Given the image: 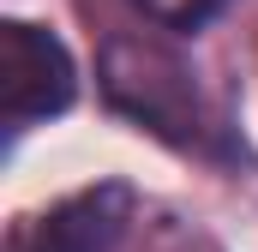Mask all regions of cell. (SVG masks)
<instances>
[{
    "label": "cell",
    "instance_id": "cell-1",
    "mask_svg": "<svg viewBox=\"0 0 258 252\" xmlns=\"http://www.w3.org/2000/svg\"><path fill=\"white\" fill-rule=\"evenodd\" d=\"M78 96V66L66 54V42L48 24L30 18H6L0 30V120L6 132H30L36 120H54Z\"/></svg>",
    "mask_w": 258,
    "mask_h": 252
},
{
    "label": "cell",
    "instance_id": "cell-2",
    "mask_svg": "<svg viewBox=\"0 0 258 252\" xmlns=\"http://www.w3.org/2000/svg\"><path fill=\"white\" fill-rule=\"evenodd\" d=\"M132 186L126 180H102V186H84L60 198L54 210L30 216L12 228L6 252H114L120 234L132 222Z\"/></svg>",
    "mask_w": 258,
    "mask_h": 252
},
{
    "label": "cell",
    "instance_id": "cell-3",
    "mask_svg": "<svg viewBox=\"0 0 258 252\" xmlns=\"http://www.w3.org/2000/svg\"><path fill=\"white\" fill-rule=\"evenodd\" d=\"M150 24H162V30H174V36H192L204 30L210 18H222L228 12V0H132Z\"/></svg>",
    "mask_w": 258,
    "mask_h": 252
}]
</instances>
